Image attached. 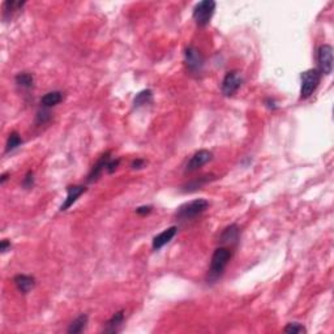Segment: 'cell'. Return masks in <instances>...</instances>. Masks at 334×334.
I'll use <instances>...</instances> for the list:
<instances>
[{"label":"cell","mask_w":334,"mask_h":334,"mask_svg":"<svg viewBox=\"0 0 334 334\" xmlns=\"http://www.w3.org/2000/svg\"><path fill=\"white\" fill-rule=\"evenodd\" d=\"M110 159V152H106L102 157L99 158L98 162L93 166V169H91V171L89 173V175H88V181H89V183H93V181L98 180V178L101 177L103 171L106 170V166Z\"/></svg>","instance_id":"8fae6325"},{"label":"cell","mask_w":334,"mask_h":334,"mask_svg":"<svg viewBox=\"0 0 334 334\" xmlns=\"http://www.w3.org/2000/svg\"><path fill=\"white\" fill-rule=\"evenodd\" d=\"M13 282H15V285H16V287L19 289L21 294H28L29 291L36 286V279H34V277L26 274H17L13 278Z\"/></svg>","instance_id":"4fadbf2b"},{"label":"cell","mask_w":334,"mask_h":334,"mask_svg":"<svg viewBox=\"0 0 334 334\" xmlns=\"http://www.w3.org/2000/svg\"><path fill=\"white\" fill-rule=\"evenodd\" d=\"M283 330H285L286 333H290V334L307 333L306 328H304L302 324H299V322H290V324H287L286 328H285Z\"/></svg>","instance_id":"7402d4cb"},{"label":"cell","mask_w":334,"mask_h":334,"mask_svg":"<svg viewBox=\"0 0 334 334\" xmlns=\"http://www.w3.org/2000/svg\"><path fill=\"white\" fill-rule=\"evenodd\" d=\"M87 191L85 185H69L67 188V199L64 200V202L60 206L62 212H66L67 209H69L72 205L75 204L77 199H79L84 192Z\"/></svg>","instance_id":"9c48e42d"},{"label":"cell","mask_w":334,"mask_h":334,"mask_svg":"<svg viewBox=\"0 0 334 334\" xmlns=\"http://www.w3.org/2000/svg\"><path fill=\"white\" fill-rule=\"evenodd\" d=\"M178 227L177 226H171V227L166 228L161 234H158L153 238V249H161L163 245H166L167 243H170L173 238L177 235Z\"/></svg>","instance_id":"30bf717a"},{"label":"cell","mask_w":334,"mask_h":334,"mask_svg":"<svg viewBox=\"0 0 334 334\" xmlns=\"http://www.w3.org/2000/svg\"><path fill=\"white\" fill-rule=\"evenodd\" d=\"M265 103H267V106L269 107V109H273V110H275L277 109V106H275V102H274V99H270V98H267V101H265Z\"/></svg>","instance_id":"f1b7e54d"},{"label":"cell","mask_w":334,"mask_h":334,"mask_svg":"<svg viewBox=\"0 0 334 334\" xmlns=\"http://www.w3.org/2000/svg\"><path fill=\"white\" fill-rule=\"evenodd\" d=\"M144 165H145V161H144V159H136V161H134V163H132V167H134V169H141V167H144Z\"/></svg>","instance_id":"83f0119b"},{"label":"cell","mask_w":334,"mask_h":334,"mask_svg":"<svg viewBox=\"0 0 334 334\" xmlns=\"http://www.w3.org/2000/svg\"><path fill=\"white\" fill-rule=\"evenodd\" d=\"M50 119H51V112L48 111V109H44L42 107V110L38 111V114H37V124H45Z\"/></svg>","instance_id":"603a6c76"},{"label":"cell","mask_w":334,"mask_h":334,"mask_svg":"<svg viewBox=\"0 0 334 334\" xmlns=\"http://www.w3.org/2000/svg\"><path fill=\"white\" fill-rule=\"evenodd\" d=\"M63 101V93L59 90L48 91L41 98V106L44 109H51Z\"/></svg>","instance_id":"9a60e30c"},{"label":"cell","mask_w":334,"mask_h":334,"mask_svg":"<svg viewBox=\"0 0 334 334\" xmlns=\"http://www.w3.org/2000/svg\"><path fill=\"white\" fill-rule=\"evenodd\" d=\"M7 179H8V174L7 173L3 174V175H1V179H0V183H1V184H4Z\"/></svg>","instance_id":"f546056e"},{"label":"cell","mask_w":334,"mask_h":334,"mask_svg":"<svg viewBox=\"0 0 334 334\" xmlns=\"http://www.w3.org/2000/svg\"><path fill=\"white\" fill-rule=\"evenodd\" d=\"M119 163H120V159H110L109 161V163H107L106 166V171L109 174H112L115 171V170L118 169Z\"/></svg>","instance_id":"d4e9b609"},{"label":"cell","mask_w":334,"mask_h":334,"mask_svg":"<svg viewBox=\"0 0 334 334\" xmlns=\"http://www.w3.org/2000/svg\"><path fill=\"white\" fill-rule=\"evenodd\" d=\"M302 87H300V98L307 99L313 94V91L317 89L318 84L321 81V73L316 68L308 69L303 72L302 76Z\"/></svg>","instance_id":"3957f363"},{"label":"cell","mask_w":334,"mask_h":334,"mask_svg":"<svg viewBox=\"0 0 334 334\" xmlns=\"http://www.w3.org/2000/svg\"><path fill=\"white\" fill-rule=\"evenodd\" d=\"M153 99V91L149 90V89H145V90L140 91L134 99V107H141L145 106V105H149Z\"/></svg>","instance_id":"ac0fdd59"},{"label":"cell","mask_w":334,"mask_h":334,"mask_svg":"<svg viewBox=\"0 0 334 334\" xmlns=\"http://www.w3.org/2000/svg\"><path fill=\"white\" fill-rule=\"evenodd\" d=\"M15 80H16L17 85L20 88H24V89H30L34 85V77L28 72H21L16 76Z\"/></svg>","instance_id":"d6986e66"},{"label":"cell","mask_w":334,"mask_h":334,"mask_svg":"<svg viewBox=\"0 0 334 334\" xmlns=\"http://www.w3.org/2000/svg\"><path fill=\"white\" fill-rule=\"evenodd\" d=\"M209 206V202L204 199H197V200L189 201V202H185L181 206H179V209L175 213V216L179 218V220L187 221V220H193L196 218L197 216H200L201 213H204Z\"/></svg>","instance_id":"7a4b0ae2"},{"label":"cell","mask_w":334,"mask_h":334,"mask_svg":"<svg viewBox=\"0 0 334 334\" xmlns=\"http://www.w3.org/2000/svg\"><path fill=\"white\" fill-rule=\"evenodd\" d=\"M213 180V177L212 175H206V177H201L199 178V179H196V180L191 181V183H188L187 185H184V191L185 192H191V191H196L197 188L200 189L201 187L204 184H206L208 181Z\"/></svg>","instance_id":"44dd1931"},{"label":"cell","mask_w":334,"mask_h":334,"mask_svg":"<svg viewBox=\"0 0 334 334\" xmlns=\"http://www.w3.org/2000/svg\"><path fill=\"white\" fill-rule=\"evenodd\" d=\"M33 185H34V173L28 171V174L25 175L24 180H22V187L25 189H30L33 188Z\"/></svg>","instance_id":"cb8c5ba5"},{"label":"cell","mask_w":334,"mask_h":334,"mask_svg":"<svg viewBox=\"0 0 334 334\" xmlns=\"http://www.w3.org/2000/svg\"><path fill=\"white\" fill-rule=\"evenodd\" d=\"M213 159L212 152L209 150L201 149L199 152L193 154L191 159L188 161L187 166H185V173H192V171H196L200 167H202L204 165H206L208 162H210Z\"/></svg>","instance_id":"ba28073f"},{"label":"cell","mask_w":334,"mask_h":334,"mask_svg":"<svg viewBox=\"0 0 334 334\" xmlns=\"http://www.w3.org/2000/svg\"><path fill=\"white\" fill-rule=\"evenodd\" d=\"M185 58V64H187V68H188L189 72L192 73H200L204 68V56L200 52L199 48H196L195 46H188L185 48L184 52Z\"/></svg>","instance_id":"5b68a950"},{"label":"cell","mask_w":334,"mask_h":334,"mask_svg":"<svg viewBox=\"0 0 334 334\" xmlns=\"http://www.w3.org/2000/svg\"><path fill=\"white\" fill-rule=\"evenodd\" d=\"M123 322H124V311H119L106 322L103 332L105 333H118L119 330L122 329Z\"/></svg>","instance_id":"5bb4252c"},{"label":"cell","mask_w":334,"mask_h":334,"mask_svg":"<svg viewBox=\"0 0 334 334\" xmlns=\"http://www.w3.org/2000/svg\"><path fill=\"white\" fill-rule=\"evenodd\" d=\"M24 5L25 1H17V0L4 1V4H3V19L4 20H11L13 15L16 12H20Z\"/></svg>","instance_id":"2e32d148"},{"label":"cell","mask_w":334,"mask_h":334,"mask_svg":"<svg viewBox=\"0 0 334 334\" xmlns=\"http://www.w3.org/2000/svg\"><path fill=\"white\" fill-rule=\"evenodd\" d=\"M152 206L150 205H144V206H138L137 209H136V213L137 214H140V216H146V214H149L150 212H152Z\"/></svg>","instance_id":"484cf974"},{"label":"cell","mask_w":334,"mask_h":334,"mask_svg":"<svg viewBox=\"0 0 334 334\" xmlns=\"http://www.w3.org/2000/svg\"><path fill=\"white\" fill-rule=\"evenodd\" d=\"M318 71L324 75H330L333 69V47L330 45H322L317 50Z\"/></svg>","instance_id":"8992f818"},{"label":"cell","mask_w":334,"mask_h":334,"mask_svg":"<svg viewBox=\"0 0 334 334\" xmlns=\"http://www.w3.org/2000/svg\"><path fill=\"white\" fill-rule=\"evenodd\" d=\"M88 324V314H80L79 317L75 318L71 322V325L68 328V333L69 334H79L84 332V329L87 328Z\"/></svg>","instance_id":"e0dca14e"},{"label":"cell","mask_w":334,"mask_h":334,"mask_svg":"<svg viewBox=\"0 0 334 334\" xmlns=\"http://www.w3.org/2000/svg\"><path fill=\"white\" fill-rule=\"evenodd\" d=\"M240 230L238 227V224L232 223L230 226L224 228L222 234L220 236V243L226 244V245H231V244H236L239 240Z\"/></svg>","instance_id":"7c38bea8"},{"label":"cell","mask_w":334,"mask_h":334,"mask_svg":"<svg viewBox=\"0 0 334 334\" xmlns=\"http://www.w3.org/2000/svg\"><path fill=\"white\" fill-rule=\"evenodd\" d=\"M216 11V1L213 0H202L197 3L193 8V20L199 26H206L210 22Z\"/></svg>","instance_id":"277c9868"},{"label":"cell","mask_w":334,"mask_h":334,"mask_svg":"<svg viewBox=\"0 0 334 334\" xmlns=\"http://www.w3.org/2000/svg\"><path fill=\"white\" fill-rule=\"evenodd\" d=\"M21 144H22V138L20 137V134H17L16 131H13V132L9 134L8 140H7V148H5V152H7V153L13 152V150L17 149Z\"/></svg>","instance_id":"ffe728a7"},{"label":"cell","mask_w":334,"mask_h":334,"mask_svg":"<svg viewBox=\"0 0 334 334\" xmlns=\"http://www.w3.org/2000/svg\"><path fill=\"white\" fill-rule=\"evenodd\" d=\"M231 251L226 247L217 248L212 256V261H210V269L208 273V281L210 282H216L217 279H220L223 274L224 269L227 267L228 261L231 259Z\"/></svg>","instance_id":"6da1fadb"},{"label":"cell","mask_w":334,"mask_h":334,"mask_svg":"<svg viewBox=\"0 0 334 334\" xmlns=\"http://www.w3.org/2000/svg\"><path fill=\"white\" fill-rule=\"evenodd\" d=\"M242 84H243V79L239 75V72L231 71L226 73V76H224L222 85H221V89H222V93L224 95L230 97V95L235 94L236 91L239 90Z\"/></svg>","instance_id":"52a82bcc"},{"label":"cell","mask_w":334,"mask_h":334,"mask_svg":"<svg viewBox=\"0 0 334 334\" xmlns=\"http://www.w3.org/2000/svg\"><path fill=\"white\" fill-rule=\"evenodd\" d=\"M8 249H11V242H8V240H3L1 244H0V251L4 253V252H7Z\"/></svg>","instance_id":"4316f807"}]
</instances>
